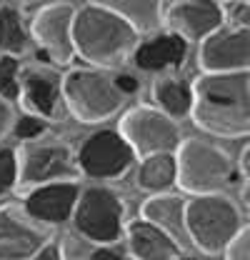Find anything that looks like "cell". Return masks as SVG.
Masks as SVG:
<instances>
[{
	"label": "cell",
	"instance_id": "cell-1",
	"mask_svg": "<svg viewBox=\"0 0 250 260\" xmlns=\"http://www.w3.org/2000/svg\"><path fill=\"white\" fill-rule=\"evenodd\" d=\"M190 115L195 125L218 138H245L250 130V75L203 73L193 88Z\"/></svg>",
	"mask_w": 250,
	"mask_h": 260
},
{
	"label": "cell",
	"instance_id": "cell-2",
	"mask_svg": "<svg viewBox=\"0 0 250 260\" xmlns=\"http://www.w3.org/2000/svg\"><path fill=\"white\" fill-rule=\"evenodd\" d=\"M138 45V32L130 23L98 5L75 8L73 15V48L93 68L120 65Z\"/></svg>",
	"mask_w": 250,
	"mask_h": 260
},
{
	"label": "cell",
	"instance_id": "cell-3",
	"mask_svg": "<svg viewBox=\"0 0 250 260\" xmlns=\"http://www.w3.org/2000/svg\"><path fill=\"white\" fill-rule=\"evenodd\" d=\"M245 228L238 205L223 193L195 195L185 203V233L188 240L208 253L215 255L225 250V245Z\"/></svg>",
	"mask_w": 250,
	"mask_h": 260
},
{
	"label": "cell",
	"instance_id": "cell-4",
	"mask_svg": "<svg viewBox=\"0 0 250 260\" xmlns=\"http://www.w3.org/2000/svg\"><path fill=\"white\" fill-rule=\"evenodd\" d=\"M60 95L70 115L88 125L113 118L123 105V93L115 88L113 78L98 68L70 70L60 78Z\"/></svg>",
	"mask_w": 250,
	"mask_h": 260
},
{
	"label": "cell",
	"instance_id": "cell-5",
	"mask_svg": "<svg viewBox=\"0 0 250 260\" xmlns=\"http://www.w3.org/2000/svg\"><path fill=\"white\" fill-rule=\"evenodd\" d=\"M175 158V185L190 195L220 193L233 178V162L225 150L208 140L188 138L173 153Z\"/></svg>",
	"mask_w": 250,
	"mask_h": 260
},
{
	"label": "cell",
	"instance_id": "cell-6",
	"mask_svg": "<svg viewBox=\"0 0 250 260\" xmlns=\"http://www.w3.org/2000/svg\"><path fill=\"white\" fill-rule=\"evenodd\" d=\"M70 220L85 240L95 245H110L125 230V203L113 188L93 185L78 195Z\"/></svg>",
	"mask_w": 250,
	"mask_h": 260
},
{
	"label": "cell",
	"instance_id": "cell-7",
	"mask_svg": "<svg viewBox=\"0 0 250 260\" xmlns=\"http://www.w3.org/2000/svg\"><path fill=\"white\" fill-rule=\"evenodd\" d=\"M120 135L133 148L135 158H148L155 153H175L180 145V128L173 118L150 105H135L120 120Z\"/></svg>",
	"mask_w": 250,
	"mask_h": 260
},
{
	"label": "cell",
	"instance_id": "cell-8",
	"mask_svg": "<svg viewBox=\"0 0 250 260\" xmlns=\"http://www.w3.org/2000/svg\"><path fill=\"white\" fill-rule=\"evenodd\" d=\"M75 155L60 143H28L18 153V185L38 188L45 183L73 180L78 175Z\"/></svg>",
	"mask_w": 250,
	"mask_h": 260
},
{
	"label": "cell",
	"instance_id": "cell-9",
	"mask_svg": "<svg viewBox=\"0 0 250 260\" xmlns=\"http://www.w3.org/2000/svg\"><path fill=\"white\" fill-rule=\"evenodd\" d=\"M135 160L133 148L125 143L118 130H98L93 133L78 150L75 165L80 173L95 180H110L128 173V168Z\"/></svg>",
	"mask_w": 250,
	"mask_h": 260
},
{
	"label": "cell",
	"instance_id": "cell-10",
	"mask_svg": "<svg viewBox=\"0 0 250 260\" xmlns=\"http://www.w3.org/2000/svg\"><path fill=\"white\" fill-rule=\"evenodd\" d=\"M73 15L75 5L70 3H50L43 5L33 18V38L38 43V50H43L50 63L68 65L75 58L73 48Z\"/></svg>",
	"mask_w": 250,
	"mask_h": 260
},
{
	"label": "cell",
	"instance_id": "cell-11",
	"mask_svg": "<svg viewBox=\"0 0 250 260\" xmlns=\"http://www.w3.org/2000/svg\"><path fill=\"white\" fill-rule=\"evenodd\" d=\"M198 65L205 73H240L250 65L248 28H220L200 40Z\"/></svg>",
	"mask_w": 250,
	"mask_h": 260
},
{
	"label": "cell",
	"instance_id": "cell-12",
	"mask_svg": "<svg viewBox=\"0 0 250 260\" xmlns=\"http://www.w3.org/2000/svg\"><path fill=\"white\" fill-rule=\"evenodd\" d=\"M168 30L180 35L185 43L205 40L225 25V10L218 0H180L165 15Z\"/></svg>",
	"mask_w": 250,
	"mask_h": 260
},
{
	"label": "cell",
	"instance_id": "cell-13",
	"mask_svg": "<svg viewBox=\"0 0 250 260\" xmlns=\"http://www.w3.org/2000/svg\"><path fill=\"white\" fill-rule=\"evenodd\" d=\"M78 195H80V188L73 180L45 183V185L30 188V193L25 195V203H23V213L35 223L63 225L65 220H70Z\"/></svg>",
	"mask_w": 250,
	"mask_h": 260
},
{
	"label": "cell",
	"instance_id": "cell-14",
	"mask_svg": "<svg viewBox=\"0 0 250 260\" xmlns=\"http://www.w3.org/2000/svg\"><path fill=\"white\" fill-rule=\"evenodd\" d=\"M48 243V233L18 208H0V260H28Z\"/></svg>",
	"mask_w": 250,
	"mask_h": 260
},
{
	"label": "cell",
	"instance_id": "cell-15",
	"mask_svg": "<svg viewBox=\"0 0 250 260\" xmlns=\"http://www.w3.org/2000/svg\"><path fill=\"white\" fill-rule=\"evenodd\" d=\"M185 58L188 43L180 35L170 30L158 32V35L143 40L140 45L133 48V63L145 73H160V70H168V68H180Z\"/></svg>",
	"mask_w": 250,
	"mask_h": 260
},
{
	"label": "cell",
	"instance_id": "cell-16",
	"mask_svg": "<svg viewBox=\"0 0 250 260\" xmlns=\"http://www.w3.org/2000/svg\"><path fill=\"white\" fill-rule=\"evenodd\" d=\"M25 108L33 115L50 118L55 115L58 100H60V75L50 68H28L20 80V95Z\"/></svg>",
	"mask_w": 250,
	"mask_h": 260
},
{
	"label": "cell",
	"instance_id": "cell-17",
	"mask_svg": "<svg viewBox=\"0 0 250 260\" xmlns=\"http://www.w3.org/2000/svg\"><path fill=\"white\" fill-rule=\"evenodd\" d=\"M125 235L135 260H175L180 255V245L148 220H133L125 228Z\"/></svg>",
	"mask_w": 250,
	"mask_h": 260
},
{
	"label": "cell",
	"instance_id": "cell-18",
	"mask_svg": "<svg viewBox=\"0 0 250 260\" xmlns=\"http://www.w3.org/2000/svg\"><path fill=\"white\" fill-rule=\"evenodd\" d=\"M185 198L173 193H155L143 203V220L160 228L165 235H170L178 245L188 240L185 233Z\"/></svg>",
	"mask_w": 250,
	"mask_h": 260
},
{
	"label": "cell",
	"instance_id": "cell-19",
	"mask_svg": "<svg viewBox=\"0 0 250 260\" xmlns=\"http://www.w3.org/2000/svg\"><path fill=\"white\" fill-rule=\"evenodd\" d=\"M90 5L115 13L125 23H130L138 35L158 30L163 20V0H90Z\"/></svg>",
	"mask_w": 250,
	"mask_h": 260
},
{
	"label": "cell",
	"instance_id": "cell-20",
	"mask_svg": "<svg viewBox=\"0 0 250 260\" xmlns=\"http://www.w3.org/2000/svg\"><path fill=\"white\" fill-rule=\"evenodd\" d=\"M175 185V158L173 153H155L140 162L138 188L145 193H168Z\"/></svg>",
	"mask_w": 250,
	"mask_h": 260
},
{
	"label": "cell",
	"instance_id": "cell-21",
	"mask_svg": "<svg viewBox=\"0 0 250 260\" xmlns=\"http://www.w3.org/2000/svg\"><path fill=\"white\" fill-rule=\"evenodd\" d=\"M153 100H155L160 113H165L168 118L178 120V118L190 115L193 93H190V85L168 78V80H158L153 85Z\"/></svg>",
	"mask_w": 250,
	"mask_h": 260
},
{
	"label": "cell",
	"instance_id": "cell-22",
	"mask_svg": "<svg viewBox=\"0 0 250 260\" xmlns=\"http://www.w3.org/2000/svg\"><path fill=\"white\" fill-rule=\"evenodd\" d=\"M28 48V32L20 13L13 5H0V55H23Z\"/></svg>",
	"mask_w": 250,
	"mask_h": 260
},
{
	"label": "cell",
	"instance_id": "cell-23",
	"mask_svg": "<svg viewBox=\"0 0 250 260\" xmlns=\"http://www.w3.org/2000/svg\"><path fill=\"white\" fill-rule=\"evenodd\" d=\"M20 63L13 55H0V98L3 100H18L20 95V80H18Z\"/></svg>",
	"mask_w": 250,
	"mask_h": 260
},
{
	"label": "cell",
	"instance_id": "cell-24",
	"mask_svg": "<svg viewBox=\"0 0 250 260\" xmlns=\"http://www.w3.org/2000/svg\"><path fill=\"white\" fill-rule=\"evenodd\" d=\"M18 185V150L0 148V195H8Z\"/></svg>",
	"mask_w": 250,
	"mask_h": 260
},
{
	"label": "cell",
	"instance_id": "cell-25",
	"mask_svg": "<svg viewBox=\"0 0 250 260\" xmlns=\"http://www.w3.org/2000/svg\"><path fill=\"white\" fill-rule=\"evenodd\" d=\"M45 130H48V120L40 118V115H33V113L15 118V123H13V135H15L18 140H35V138H40Z\"/></svg>",
	"mask_w": 250,
	"mask_h": 260
},
{
	"label": "cell",
	"instance_id": "cell-26",
	"mask_svg": "<svg viewBox=\"0 0 250 260\" xmlns=\"http://www.w3.org/2000/svg\"><path fill=\"white\" fill-rule=\"evenodd\" d=\"M225 260H250V230L243 228L228 245H225Z\"/></svg>",
	"mask_w": 250,
	"mask_h": 260
},
{
	"label": "cell",
	"instance_id": "cell-27",
	"mask_svg": "<svg viewBox=\"0 0 250 260\" xmlns=\"http://www.w3.org/2000/svg\"><path fill=\"white\" fill-rule=\"evenodd\" d=\"M248 3L235 0V5L230 8V13H225V20H230V28H248Z\"/></svg>",
	"mask_w": 250,
	"mask_h": 260
},
{
	"label": "cell",
	"instance_id": "cell-28",
	"mask_svg": "<svg viewBox=\"0 0 250 260\" xmlns=\"http://www.w3.org/2000/svg\"><path fill=\"white\" fill-rule=\"evenodd\" d=\"M13 123H15V113H13V105L8 100L0 98V140L13 130Z\"/></svg>",
	"mask_w": 250,
	"mask_h": 260
},
{
	"label": "cell",
	"instance_id": "cell-29",
	"mask_svg": "<svg viewBox=\"0 0 250 260\" xmlns=\"http://www.w3.org/2000/svg\"><path fill=\"white\" fill-rule=\"evenodd\" d=\"M113 83H115V88H118L123 95H133V93H138V88H140V80H135L130 73H120V75H115V78H113Z\"/></svg>",
	"mask_w": 250,
	"mask_h": 260
},
{
	"label": "cell",
	"instance_id": "cell-30",
	"mask_svg": "<svg viewBox=\"0 0 250 260\" xmlns=\"http://www.w3.org/2000/svg\"><path fill=\"white\" fill-rule=\"evenodd\" d=\"M88 260H135L133 255H125L120 250H115V248H108V245H100L98 250H93Z\"/></svg>",
	"mask_w": 250,
	"mask_h": 260
},
{
	"label": "cell",
	"instance_id": "cell-31",
	"mask_svg": "<svg viewBox=\"0 0 250 260\" xmlns=\"http://www.w3.org/2000/svg\"><path fill=\"white\" fill-rule=\"evenodd\" d=\"M28 260H63L60 245L58 243H45L40 250H35Z\"/></svg>",
	"mask_w": 250,
	"mask_h": 260
},
{
	"label": "cell",
	"instance_id": "cell-32",
	"mask_svg": "<svg viewBox=\"0 0 250 260\" xmlns=\"http://www.w3.org/2000/svg\"><path fill=\"white\" fill-rule=\"evenodd\" d=\"M248 168H250V148L243 145V153H240V170H243V178L248 180Z\"/></svg>",
	"mask_w": 250,
	"mask_h": 260
},
{
	"label": "cell",
	"instance_id": "cell-33",
	"mask_svg": "<svg viewBox=\"0 0 250 260\" xmlns=\"http://www.w3.org/2000/svg\"><path fill=\"white\" fill-rule=\"evenodd\" d=\"M175 260H200V258H193V255H185V258H183V255H178Z\"/></svg>",
	"mask_w": 250,
	"mask_h": 260
},
{
	"label": "cell",
	"instance_id": "cell-34",
	"mask_svg": "<svg viewBox=\"0 0 250 260\" xmlns=\"http://www.w3.org/2000/svg\"><path fill=\"white\" fill-rule=\"evenodd\" d=\"M240 3H248V0H240Z\"/></svg>",
	"mask_w": 250,
	"mask_h": 260
},
{
	"label": "cell",
	"instance_id": "cell-35",
	"mask_svg": "<svg viewBox=\"0 0 250 260\" xmlns=\"http://www.w3.org/2000/svg\"><path fill=\"white\" fill-rule=\"evenodd\" d=\"M218 3H223V0H218Z\"/></svg>",
	"mask_w": 250,
	"mask_h": 260
}]
</instances>
